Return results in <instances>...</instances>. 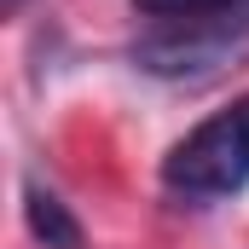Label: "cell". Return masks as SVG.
I'll list each match as a JSON object with an SVG mask.
<instances>
[{"label":"cell","instance_id":"obj_2","mask_svg":"<svg viewBox=\"0 0 249 249\" xmlns=\"http://www.w3.org/2000/svg\"><path fill=\"white\" fill-rule=\"evenodd\" d=\"M162 186L191 203H214L249 186V99H232L209 122H197L162 157Z\"/></svg>","mask_w":249,"mask_h":249},{"label":"cell","instance_id":"obj_1","mask_svg":"<svg viewBox=\"0 0 249 249\" xmlns=\"http://www.w3.org/2000/svg\"><path fill=\"white\" fill-rule=\"evenodd\" d=\"M133 12L168 23L133 53L151 75H209L249 47V0H133Z\"/></svg>","mask_w":249,"mask_h":249},{"label":"cell","instance_id":"obj_3","mask_svg":"<svg viewBox=\"0 0 249 249\" xmlns=\"http://www.w3.org/2000/svg\"><path fill=\"white\" fill-rule=\"evenodd\" d=\"M23 209H29V232L47 249H81V226L70 220V209L47 186H23Z\"/></svg>","mask_w":249,"mask_h":249},{"label":"cell","instance_id":"obj_4","mask_svg":"<svg viewBox=\"0 0 249 249\" xmlns=\"http://www.w3.org/2000/svg\"><path fill=\"white\" fill-rule=\"evenodd\" d=\"M18 6H23V0H0V12H18Z\"/></svg>","mask_w":249,"mask_h":249}]
</instances>
